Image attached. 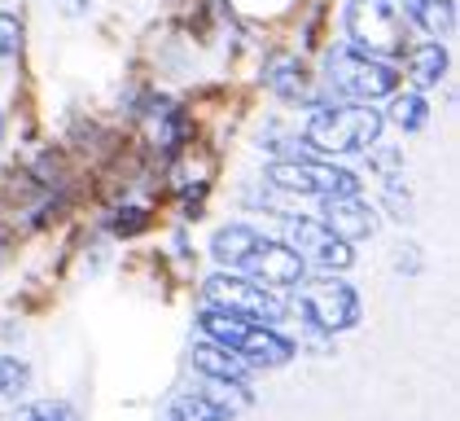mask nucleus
<instances>
[{
	"instance_id": "obj_19",
	"label": "nucleus",
	"mask_w": 460,
	"mask_h": 421,
	"mask_svg": "<svg viewBox=\"0 0 460 421\" xmlns=\"http://www.w3.org/2000/svg\"><path fill=\"white\" fill-rule=\"evenodd\" d=\"M13 421H79V417H75L71 404H62V399H40V404H27Z\"/></svg>"
},
{
	"instance_id": "obj_22",
	"label": "nucleus",
	"mask_w": 460,
	"mask_h": 421,
	"mask_svg": "<svg viewBox=\"0 0 460 421\" xmlns=\"http://www.w3.org/2000/svg\"><path fill=\"white\" fill-rule=\"evenodd\" d=\"M0 132H4V119H0Z\"/></svg>"
},
{
	"instance_id": "obj_17",
	"label": "nucleus",
	"mask_w": 460,
	"mask_h": 421,
	"mask_svg": "<svg viewBox=\"0 0 460 421\" xmlns=\"http://www.w3.org/2000/svg\"><path fill=\"white\" fill-rule=\"evenodd\" d=\"M390 119H394L403 132H421L425 119H429V105H425L421 93H403V97L390 102Z\"/></svg>"
},
{
	"instance_id": "obj_13",
	"label": "nucleus",
	"mask_w": 460,
	"mask_h": 421,
	"mask_svg": "<svg viewBox=\"0 0 460 421\" xmlns=\"http://www.w3.org/2000/svg\"><path fill=\"white\" fill-rule=\"evenodd\" d=\"M193 369L207 382H237V386H246V373H250V364H242L233 351L215 347V343H198L193 347Z\"/></svg>"
},
{
	"instance_id": "obj_15",
	"label": "nucleus",
	"mask_w": 460,
	"mask_h": 421,
	"mask_svg": "<svg viewBox=\"0 0 460 421\" xmlns=\"http://www.w3.org/2000/svg\"><path fill=\"white\" fill-rule=\"evenodd\" d=\"M408 58V75L421 84V88H434L443 75H447V49L438 44V40H429V44H417V49H408L403 53Z\"/></svg>"
},
{
	"instance_id": "obj_4",
	"label": "nucleus",
	"mask_w": 460,
	"mask_h": 421,
	"mask_svg": "<svg viewBox=\"0 0 460 421\" xmlns=\"http://www.w3.org/2000/svg\"><path fill=\"white\" fill-rule=\"evenodd\" d=\"M324 79H329L333 93L351 97L355 105H373L377 97H390L399 88V70L390 62L364 58L355 49H333L329 62H324Z\"/></svg>"
},
{
	"instance_id": "obj_14",
	"label": "nucleus",
	"mask_w": 460,
	"mask_h": 421,
	"mask_svg": "<svg viewBox=\"0 0 460 421\" xmlns=\"http://www.w3.org/2000/svg\"><path fill=\"white\" fill-rule=\"evenodd\" d=\"M259 242H263V233H254L246 224H224V228L211 237V255L224 264V268H242L250 255H254Z\"/></svg>"
},
{
	"instance_id": "obj_7",
	"label": "nucleus",
	"mask_w": 460,
	"mask_h": 421,
	"mask_svg": "<svg viewBox=\"0 0 460 421\" xmlns=\"http://www.w3.org/2000/svg\"><path fill=\"white\" fill-rule=\"evenodd\" d=\"M268 184H277L285 193H312V198H329V193H359V175L347 167H329L320 158H277L268 167Z\"/></svg>"
},
{
	"instance_id": "obj_21",
	"label": "nucleus",
	"mask_w": 460,
	"mask_h": 421,
	"mask_svg": "<svg viewBox=\"0 0 460 421\" xmlns=\"http://www.w3.org/2000/svg\"><path fill=\"white\" fill-rule=\"evenodd\" d=\"M145 224H149V215H145V210H119V215L110 219V228H114V233H123V237H128V233H141Z\"/></svg>"
},
{
	"instance_id": "obj_6",
	"label": "nucleus",
	"mask_w": 460,
	"mask_h": 421,
	"mask_svg": "<svg viewBox=\"0 0 460 421\" xmlns=\"http://www.w3.org/2000/svg\"><path fill=\"white\" fill-rule=\"evenodd\" d=\"M298 312L320 334H342L359 325V294L342 277H307L298 285Z\"/></svg>"
},
{
	"instance_id": "obj_8",
	"label": "nucleus",
	"mask_w": 460,
	"mask_h": 421,
	"mask_svg": "<svg viewBox=\"0 0 460 421\" xmlns=\"http://www.w3.org/2000/svg\"><path fill=\"white\" fill-rule=\"evenodd\" d=\"M285 233H289V250L303 259V264H316L320 277H338V273H347L355 259L351 242H342V237H333L320 219H289L285 224Z\"/></svg>"
},
{
	"instance_id": "obj_9",
	"label": "nucleus",
	"mask_w": 460,
	"mask_h": 421,
	"mask_svg": "<svg viewBox=\"0 0 460 421\" xmlns=\"http://www.w3.org/2000/svg\"><path fill=\"white\" fill-rule=\"evenodd\" d=\"M242 273L263 290H298L307 281V264L285 242H259L254 255L242 264Z\"/></svg>"
},
{
	"instance_id": "obj_18",
	"label": "nucleus",
	"mask_w": 460,
	"mask_h": 421,
	"mask_svg": "<svg viewBox=\"0 0 460 421\" xmlns=\"http://www.w3.org/2000/svg\"><path fill=\"white\" fill-rule=\"evenodd\" d=\"M27 386H31V364L18 355H0V395L18 399V395H27Z\"/></svg>"
},
{
	"instance_id": "obj_11",
	"label": "nucleus",
	"mask_w": 460,
	"mask_h": 421,
	"mask_svg": "<svg viewBox=\"0 0 460 421\" xmlns=\"http://www.w3.org/2000/svg\"><path fill=\"white\" fill-rule=\"evenodd\" d=\"M263 84L285 97V102H307V105H320L316 88H312V75L303 62H294V58H272L268 70H263Z\"/></svg>"
},
{
	"instance_id": "obj_2",
	"label": "nucleus",
	"mask_w": 460,
	"mask_h": 421,
	"mask_svg": "<svg viewBox=\"0 0 460 421\" xmlns=\"http://www.w3.org/2000/svg\"><path fill=\"white\" fill-rule=\"evenodd\" d=\"M382 114L373 105H355V102H342V105H316L307 128H303V140L307 149L316 154H359V149H373L377 137H382Z\"/></svg>"
},
{
	"instance_id": "obj_12",
	"label": "nucleus",
	"mask_w": 460,
	"mask_h": 421,
	"mask_svg": "<svg viewBox=\"0 0 460 421\" xmlns=\"http://www.w3.org/2000/svg\"><path fill=\"white\" fill-rule=\"evenodd\" d=\"M399 9L412 27H421L434 40L456 31V0H399Z\"/></svg>"
},
{
	"instance_id": "obj_5",
	"label": "nucleus",
	"mask_w": 460,
	"mask_h": 421,
	"mask_svg": "<svg viewBox=\"0 0 460 421\" xmlns=\"http://www.w3.org/2000/svg\"><path fill=\"white\" fill-rule=\"evenodd\" d=\"M202 294H207V308L237 316V320H250V325H268L272 329V325L285 320L281 299L272 290L254 285L250 277H242V273H215V277H207Z\"/></svg>"
},
{
	"instance_id": "obj_16",
	"label": "nucleus",
	"mask_w": 460,
	"mask_h": 421,
	"mask_svg": "<svg viewBox=\"0 0 460 421\" xmlns=\"http://www.w3.org/2000/svg\"><path fill=\"white\" fill-rule=\"evenodd\" d=\"M167 421H233V417H228V413H219L211 399H202L198 390H189V395H176V399H172Z\"/></svg>"
},
{
	"instance_id": "obj_20",
	"label": "nucleus",
	"mask_w": 460,
	"mask_h": 421,
	"mask_svg": "<svg viewBox=\"0 0 460 421\" xmlns=\"http://www.w3.org/2000/svg\"><path fill=\"white\" fill-rule=\"evenodd\" d=\"M22 53V22L13 13H0V67H9Z\"/></svg>"
},
{
	"instance_id": "obj_10",
	"label": "nucleus",
	"mask_w": 460,
	"mask_h": 421,
	"mask_svg": "<svg viewBox=\"0 0 460 421\" xmlns=\"http://www.w3.org/2000/svg\"><path fill=\"white\" fill-rule=\"evenodd\" d=\"M320 224L342 242H364V237H373L377 215L359 193H329V198H320Z\"/></svg>"
},
{
	"instance_id": "obj_3",
	"label": "nucleus",
	"mask_w": 460,
	"mask_h": 421,
	"mask_svg": "<svg viewBox=\"0 0 460 421\" xmlns=\"http://www.w3.org/2000/svg\"><path fill=\"white\" fill-rule=\"evenodd\" d=\"M347 35H351V49L364 58H403L412 44H408V18L399 9V0H351L347 4Z\"/></svg>"
},
{
	"instance_id": "obj_1",
	"label": "nucleus",
	"mask_w": 460,
	"mask_h": 421,
	"mask_svg": "<svg viewBox=\"0 0 460 421\" xmlns=\"http://www.w3.org/2000/svg\"><path fill=\"white\" fill-rule=\"evenodd\" d=\"M198 329L207 334V343L233 351L242 364H259V369H281L298 355V343L285 338L281 329H268V325H250V320H237L228 312H198Z\"/></svg>"
}]
</instances>
